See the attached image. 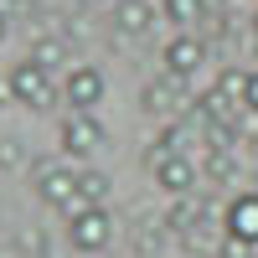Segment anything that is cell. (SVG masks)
I'll use <instances>...</instances> for the list:
<instances>
[{"instance_id": "cell-11", "label": "cell", "mask_w": 258, "mask_h": 258, "mask_svg": "<svg viewBox=\"0 0 258 258\" xmlns=\"http://www.w3.org/2000/svg\"><path fill=\"white\" fill-rule=\"evenodd\" d=\"M31 62H41L47 73L62 68V62H68V36H57V31L41 36V31H36V41H31Z\"/></svg>"}, {"instance_id": "cell-17", "label": "cell", "mask_w": 258, "mask_h": 258, "mask_svg": "<svg viewBox=\"0 0 258 258\" xmlns=\"http://www.w3.org/2000/svg\"><path fill=\"white\" fill-rule=\"evenodd\" d=\"M243 88H248V73H243V68H227V73L217 78V93L232 98V103H243Z\"/></svg>"}, {"instance_id": "cell-7", "label": "cell", "mask_w": 258, "mask_h": 258, "mask_svg": "<svg viewBox=\"0 0 258 258\" xmlns=\"http://www.w3.org/2000/svg\"><path fill=\"white\" fill-rule=\"evenodd\" d=\"M62 98L73 103V114H93L103 103V73L93 68V62H78V68L68 73V83H62Z\"/></svg>"}, {"instance_id": "cell-9", "label": "cell", "mask_w": 258, "mask_h": 258, "mask_svg": "<svg viewBox=\"0 0 258 258\" xmlns=\"http://www.w3.org/2000/svg\"><path fill=\"white\" fill-rule=\"evenodd\" d=\"M114 21H119V31H124V36H145V31H150V21H155V6H150V0H119Z\"/></svg>"}, {"instance_id": "cell-8", "label": "cell", "mask_w": 258, "mask_h": 258, "mask_svg": "<svg viewBox=\"0 0 258 258\" xmlns=\"http://www.w3.org/2000/svg\"><path fill=\"white\" fill-rule=\"evenodd\" d=\"M150 176H155V186L165 191V197H191V191H197V165H191L181 150L150 160Z\"/></svg>"}, {"instance_id": "cell-16", "label": "cell", "mask_w": 258, "mask_h": 258, "mask_svg": "<svg viewBox=\"0 0 258 258\" xmlns=\"http://www.w3.org/2000/svg\"><path fill=\"white\" fill-rule=\"evenodd\" d=\"M232 176H238L232 150H207V181H232Z\"/></svg>"}, {"instance_id": "cell-15", "label": "cell", "mask_w": 258, "mask_h": 258, "mask_svg": "<svg viewBox=\"0 0 258 258\" xmlns=\"http://www.w3.org/2000/svg\"><path fill=\"white\" fill-rule=\"evenodd\" d=\"M109 197H114V181L103 176V170H83V202L88 207H109Z\"/></svg>"}, {"instance_id": "cell-4", "label": "cell", "mask_w": 258, "mask_h": 258, "mask_svg": "<svg viewBox=\"0 0 258 258\" xmlns=\"http://www.w3.org/2000/svg\"><path fill=\"white\" fill-rule=\"evenodd\" d=\"M57 145H62V155H68V160H88L93 150L103 145V124H98L93 114H68L62 129H57Z\"/></svg>"}, {"instance_id": "cell-2", "label": "cell", "mask_w": 258, "mask_h": 258, "mask_svg": "<svg viewBox=\"0 0 258 258\" xmlns=\"http://www.w3.org/2000/svg\"><path fill=\"white\" fill-rule=\"evenodd\" d=\"M6 88H11V98H16V103H26V109H36V114L57 103V83H52V73L41 68V62H31V57L11 68Z\"/></svg>"}, {"instance_id": "cell-14", "label": "cell", "mask_w": 258, "mask_h": 258, "mask_svg": "<svg viewBox=\"0 0 258 258\" xmlns=\"http://www.w3.org/2000/svg\"><path fill=\"white\" fill-rule=\"evenodd\" d=\"M176 98H181V83H150V88L140 93V103H145L150 114H170Z\"/></svg>"}, {"instance_id": "cell-12", "label": "cell", "mask_w": 258, "mask_h": 258, "mask_svg": "<svg viewBox=\"0 0 258 258\" xmlns=\"http://www.w3.org/2000/svg\"><path fill=\"white\" fill-rule=\"evenodd\" d=\"M181 248L186 253H217V217H212V212H207V217L197 222V227H191V232H181Z\"/></svg>"}, {"instance_id": "cell-5", "label": "cell", "mask_w": 258, "mask_h": 258, "mask_svg": "<svg viewBox=\"0 0 258 258\" xmlns=\"http://www.w3.org/2000/svg\"><path fill=\"white\" fill-rule=\"evenodd\" d=\"M68 243L78 253H103L114 243V222H109V207H88L83 217L68 222Z\"/></svg>"}, {"instance_id": "cell-1", "label": "cell", "mask_w": 258, "mask_h": 258, "mask_svg": "<svg viewBox=\"0 0 258 258\" xmlns=\"http://www.w3.org/2000/svg\"><path fill=\"white\" fill-rule=\"evenodd\" d=\"M31 191H36V202L68 212V207L78 202V191H83V170H73L68 160H41V165L31 170Z\"/></svg>"}, {"instance_id": "cell-6", "label": "cell", "mask_w": 258, "mask_h": 258, "mask_svg": "<svg viewBox=\"0 0 258 258\" xmlns=\"http://www.w3.org/2000/svg\"><path fill=\"white\" fill-rule=\"evenodd\" d=\"M222 232L243 248H258V191H238L222 212Z\"/></svg>"}, {"instance_id": "cell-18", "label": "cell", "mask_w": 258, "mask_h": 258, "mask_svg": "<svg viewBox=\"0 0 258 258\" xmlns=\"http://www.w3.org/2000/svg\"><path fill=\"white\" fill-rule=\"evenodd\" d=\"M16 243H21V253H31V258H47V232H31V227H21V232H16Z\"/></svg>"}, {"instance_id": "cell-21", "label": "cell", "mask_w": 258, "mask_h": 258, "mask_svg": "<svg viewBox=\"0 0 258 258\" xmlns=\"http://www.w3.org/2000/svg\"><path fill=\"white\" fill-rule=\"evenodd\" d=\"M217 258H248V248H243V243H232V238H227V243L217 248Z\"/></svg>"}, {"instance_id": "cell-10", "label": "cell", "mask_w": 258, "mask_h": 258, "mask_svg": "<svg viewBox=\"0 0 258 258\" xmlns=\"http://www.w3.org/2000/svg\"><path fill=\"white\" fill-rule=\"evenodd\" d=\"M160 11H165L170 26H181V31L197 36V26L207 21V0H160Z\"/></svg>"}, {"instance_id": "cell-22", "label": "cell", "mask_w": 258, "mask_h": 258, "mask_svg": "<svg viewBox=\"0 0 258 258\" xmlns=\"http://www.w3.org/2000/svg\"><path fill=\"white\" fill-rule=\"evenodd\" d=\"M21 6H26V0H0V16H6V21H11V16H16Z\"/></svg>"}, {"instance_id": "cell-23", "label": "cell", "mask_w": 258, "mask_h": 258, "mask_svg": "<svg viewBox=\"0 0 258 258\" xmlns=\"http://www.w3.org/2000/svg\"><path fill=\"white\" fill-rule=\"evenodd\" d=\"M6 31H11V21H6V16H0V41H6Z\"/></svg>"}, {"instance_id": "cell-3", "label": "cell", "mask_w": 258, "mask_h": 258, "mask_svg": "<svg viewBox=\"0 0 258 258\" xmlns=\"http://www.w3.org/2000/svg\"><path fill=\"white\" fill-rule=\"evenodd\" d=\"M165 78L170 83H191L202 68H207V47H202V36H191V31H181V36H170L165 41Z\"/></svg>"}, {"instance_id": "cell-19", "label": "cell", "mask_w": 258, "mask_h": 258, "mask_svg": "<svg viewBox=\"0 0 258 258\" xmlns=\"http://www.w3.org/2000/svg\"><path fill=\"white\" fill-rule=\"evenodd\" d=\"M21 160H26V150H21L16 140H0V170H16Z\"/></svg>"}, {"instance_id": "cell-20", "label": "cell", "mask_w": 258, "mask_h": 258, "mask_svg": "<svg viewBox=\"0 0 258 258\" xmlns=\"http://www.w3.org/2000/svg\"><path fill=\"white\" fill-rule=\"evenodd\" d=\"M243 114H258V73H248V88H243Z\"/></svg>"}, {"instance_id": "cell-13", "label": "cell", "mask_w": 258, "mask_h": 258, "mask_svg": "<svg viewBox=\"0 0 258 258\" xmlns=\"http://www.w3.org/2000/svg\"><path fill=\"white\" fill-rule=\"evenodd\" d=\"M207 212H212L207 202H197V197H181L176 207H170V217H165V227H170V232H191V227H197V222L207 217Z\"/></svg>"}, {"instance_id": "cell-24", "label": "cell", "mask_w": 258, "mask_h": 258, "mask_svg": "<svg viewBox=\"0 0 258 258\" xmlns=\"http://www.w3.org/2000/svg\"><path fill=\"white\" fill-rule=\"evenodd\" d=\"M248 26H253V36H258V11H253V16H248Z\"/></svg>"}]
</instances>
